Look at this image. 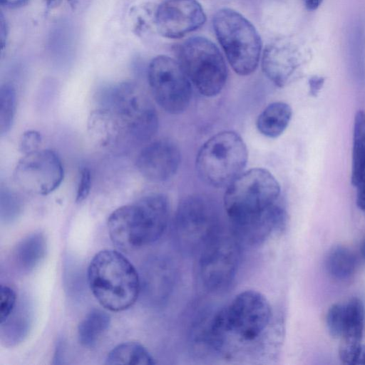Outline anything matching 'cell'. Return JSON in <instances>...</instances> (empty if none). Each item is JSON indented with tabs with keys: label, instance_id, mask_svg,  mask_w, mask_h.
Segmentation results:
<instances>
[{
	"label": "cell",
	"instance_id": "obj_1",
	"mask_svg": "<svg viewBox=\"0 0 365 365\" xmlns=\"http://www.w3.org/2000/svg\"><path fill=\"white\" fill-rule=\"evenodd\" d=\"M167 197L160 193L144 196L136 202L114 210L108 219V230L113 243L130 251L158 240L169 220Z\"/></svg>",
	"mask_w": 365,
	"mask_h": 365
},
{
	"label": "cell",
	"instance_id": "obj_2",
	"mask_svg": "<svg viewBox=\"0 0 365 365\" xmlns=\"http://www.w3.org/2000/svg\"><path fill=\"white\" fill-rule=\"evenodd\" d=\"M272 318V308L260 292L246 290L218 311L209 322L206 340L216 349L222 348L227 336L244 342L258 339L266 330Z\"/></svg>",
	"mask_w": 365,
	"mask_h": 365
},
{
	"label": "cell",
	"instance_id": "obj_3",
	"mask_svg": "<svg viewBox=\"0 0 365 365\" xmlns=\"http://www.w3.org/2000/svg\"><path fill=\"white\" fill-rule=\"evenodd\" d=\"M90 288L106 309L120 312L128 309L140 292V277L120 252L104 250L97 253L88 269Z\"/></svg>",
	"mask_w": 365,
	"mask_h": 365
},
{
	"label": "cell",
	"instance_id": "obj_4",
	"mask_svg": "<svg viewBox=\"0 0 365 365\" xmlns=\"http://www.w3.org/2000/svg\"><path fill=\"white\" fill-rule=\"evenodd\" d=\"M106 108L115 118L123 136L134 144L148 142L156 133L155 108L145 91L135 83L125 81L108 91Z\"/></svg>",
	"mask_w": 365,
	"mask_h": 365
},
{
	"label": "cell",
	"instance_id": "obj_5",
	"mask_svg": "<svg viewBox=\"0 0 365 365\" xmlns=\"http://www.w3.org/2000/svg\"><path fill=\"white\" fill-rule=\"evenodd\" d=\"M213 29L227 61L240 76L253 73L259 63L262 41L253 24L229 8L218 10L212 19Z\"/></svg>",
	"mask_w": 365,
	"mask_h": 365
},
{
	"label": "cell",
	"instance_id": "obj_6",
	"mask_svg": "<svg viewBox=\"0 0 365 365\" xmlns=\"http://www.w3.org/2000/svg\"><path fill=\"white\" fill-rule=\"evenodd\" d=\"M247 158L242 138L234 131H222L209 138L199 150L196 170L207 185L227 187L243 173Z\"/></svg>",
	"mask_w": 365,
	"mask_h": 365
},
{
	"label": "cell",
	"instance_id": "obj_7",
	"mask_svg": "<svg viewBox=\"0 0 365 365\" xmlns=\"http://www.w3.org/2000/svg\"><path fill=\"white\" fill-rule=\"evenodd\" d=\"M280 186L266 169L242 173L227 187L224 206L232 226L252 218L277 203Z\"/></svg>",
	"mask_w": 365,
	"mask_h": 365
},
{
	"label": "cell",
	"instance_id": "obj_8",
	"mask_svg": "<svg viewBox=\"0 0 365 365\" xmlns=\"http://www.w3.org/2000/svg\"><path fill=\"white\" fill-rule=\"evenodd\" d=\"M178 62L190 82L207 97L219 94L227 77L221 52L210 39L195 36L183 42L178 51Z\"/></svg>",
	"mask_w": 365,
	"mask_h": 365
},
{
	"label": "cell",
	"instance_id": "obj_9",
	"mask_svg": "<svg viewBox=\"0 0 365 365\" xmlns=\"http://www.w3.org/2000/svg\"><path fill=\"white\" fill-rule=\"evenodd\" d=\"M219 218L213 202L207 197L192 195L179 203L174 220L178 245L185 252L202 251L219 232Z\"/></svg>",
	"mask_w": 365,
	"mask_h": 365
},
{
	"label": "cell",
	"instance_id": "obj_10",
	"mask_svg": "<svg viewBox=\"0 0 365 365\" xmlns=\"http://www.w3.org/2000/svg\"><path fill=\"white\" fill-rule=\"evenodd\" d=\"M148 80L156 103L170 114H180L189 106L192 89L190 81L178 61L160 55L152 59Z\"/></svg>",
	"mask_w": 365,
	"mask_h": 365
},
{
	"label": "cell",
	"instance_id": "obj_11",
	"mask_svg": "<svg viewBox=\"0 0 365 365\" xmlns=\"http://www.w3.org/2000/svg\"><path fill=\"white\" fill-rule=\"evenodd\" d=\"M237 240L220 232L200 252L199 272L204 287L211 292H220L233 281L239 263Z\"/></svg>",
	"mask_w": 365,
	"mask_h": 365
},
{
	"label": "cell",
	"instance_id": "obj_12",
	"mask_svg": "<svg viewBox=\"0 0 365 365\" xmlns=\"http://www.w3.org/2000/svg\"><path fill=\"white\" fill-rule=\"evenodd\" d=\"M64 171L58 155L48 149L24 155L16 164L14 179L22 190L47 195L56 190L63 180Z\"/></svg>",
	"mask_w": 365,
	"mask_h": 365
},
{
	"label": "cell",
	"instance_id": "obj_13",
	"mask_svg": "<svg viewBox=\"0 0 365 365\" xmlns=\"http://www.w3.org/2000/svg\"><path fill=\"white\" fill-rule=\"evenodd\" d=\"M206 21L195 0H166L158 5L155 30L168 38H180L200 28Z\"/></svg>",
	"mask_w": 365,
	"mask_h": 365
},
{
	"label": "cell",
	"instance_id": "obj_14",
	"mask_svg": "<svg viewBox=\"0 0 365 365\" xmlns=\"http://www.w3.org/2000/svg\"><path fill=\"white\" fill-rule=\"evenodd\" d=\"M180 163L178 147L168 140H158L146 145L136 159L138 172L152 182H163L171 178Z\"/></svg>",
	"mask_w": 365,
	"mask_h": 365
},
{
	"label": "cell",
	"instance_id": "obj_15",
	"mask_svg": "<svg viewBox=\"0 0 365 365\" xmlns=\"http://www.w3.org/2000/svg\"><path fill=\"white\" fill-rule=\"evenodd\" d=\"M346 304L347 318L339 337V356L343 364L354 365L362 346L365 309L363 302L358 298H351Z\"/></svg>",
	"mask_w": 365,
	"mask_h": 365
},
{
	"label": "cell",
	"instance_id": "obj_16",
	"mask_svg": "<svg viewBox=\"0 0 365 365\" xmlns=\"http://www.w3.org/2000/svg\"><path fill=\"white\" fill-rule=\"evenodd\" d=\"M286 220L285 210L275 203L261 214L232 227L236 237L240 240L258 244L263 242L272 231L282 227Z\"/></svg>",
	"mask_w": 365,
	"mask_h": 365
},
{
	"label": "cell",
	"instance_id": "obj_17",
	"mask_svg": "<svg viewBox=\"0 0 365 365\" xmlns=\"http://www.w3.org/2000/svg\"><path fill=\"white\" fill-rule=\"evenodd\" d=\"M165 258L155 257L144 269L140 288L155 302H162L170 294L175 282V271Z\"/></svg>",
	"mask_w": 365,
	"mask_h": 365
},
{
	"label": "cell",
	"instance_id": "obj_18",
	"mask_svg": "<svg viewBox=\"0 0 365 365\" xmlns=\"http://www.w3.org/2000/svg\"><path fill=\"white\" fill-rule=\"evenodd\" d=\"M297 60L286 45L274 43L267 45L262 59V67L267 77L276 86L282 87L292 76Z\"/></svg>",
	"mask_w": 365,
	"mask_h": 365
},
{
	"label": "cell",
	"instance_id": "obj_19",
	"mask_svg": "<svg viewBox=\"0 0 365 365\" xmlns=\"http://www.w3.org/2000/svg\"><path fill=\"white\" fill-rule=\"evenodd\" d=\"M87 130L91 139L103 147L114 145L123 140L115 118L106 107L94 110L90 113Z\"/></svg>",
	"mask_w": 365,
	"mask_h": 365
},
{
	"label": "cell",
	"instance_id": "obj_20",
	"mask_svg": "<svg viewBox=\"0 0 365 365\" xmlns=\"http://www.w3.org/2000/svg\"><path fill=\"white\" fill-rule=\"evenodd\" d=\"M292 115L291 107L282 101L268 105L257 119V128L263 135L275 138L285 130Z\"/></svg>",
	"mask_w": 365,
	"mask_h": 365
},
{
	"label": "cell",
	"instance_id": "obj_21",
	"mask_svg": "<svg viewBox=\"0 0 365 365\" xmlns=\"http://www.w3.org/2000/svg\"><path fill=\"white\" fill-rule=\"evenodd\" d=\"M46 252V242L41 233H33L24 238L16 246L14 258L17 267L29 272L43 260Z\"/></svg>",
	"mask_w": 365,
	"mask_h": 365
},
{
	"label": "cell",
	"instance_id": "obj_22",
	"mask_svg": "<svg viewBox=\"0 0 365 365\" xmlns=\"http://www.w3.org/2000/svg\"><path fill=\"white\" fill-rule=\"evenodd\" d=\"M325 268L332 279L340 282L347 281L355 273L356 258L349 248L335 246L326 257Z\"/></svg>",
	"mask_w": 365,
	"mask_h": 365
},
{
	"label": "cell",
	"instance_id": "obj_23",
	"mask_svg": "<svg viewBox=\"0 0 365 365\" xmlns=\"http://www.w3.org/2000/svg\"><path fill=\"white\" fill-rule=\"evenodd\" d=\"M110 317L105 311L93 309L80 322L78 327V341L86 348L93 347L100 336L108 329Z\"/></svg>",
	"mask_w": 365,
	"mask_h": 365
},
{
	"label": "cell",
	"instance_id": "obj_24",
	"mask_svg": "<svg viewBox=\"0 0 365 365\" xmlns=\"http://www.w3.org/2000/svg\"><path fill=\"white\" fill-rule=\"evenodd\" d=\"M156 362L149 351L140 344L128 341L118 344L108 354L106 364L153 365Z\"/></svg>",
	"mask_w": 365,
	"mask_h": 365
},
{
	"label": "cell",
	"instance_id": "obj_25",
	"mask_svg": "<svg viewBox=\"0 0 365 365\" xmlns=\"http://www.w3.org/2000/svg\"><path fill=\"white\" fill-rule=\"evenodd\" d=\"M365 168V113L359 110L354 119L351 184L356 186Z\"/></svg>",
	"mask_w": 365,
	"mask_h": 365
},
{
	"label": "cell",
	"instance_id": "obj_26",
	"mask_svg": "<svg viewBox=\"0 0 365 365\" xmlns=\"http://www.w3.org/2000/svg\"><path fill=\"white\" fill-rule=\"evenodd\" d=\"M158 5L143 3L134 6L130 12L133 31L140 36L155 29V14Z\"/></svg>",
	"mask_w": 365,
	"mask_h": 365
},
{
	"label": "cell",
	"instance_id": "obj_27",
	"mask_svg": "<svg viewBox=\"0 0 365 365\" xmlns=\"http://www.w3.org/2000/svg\"><path fill=\"white\" fill-rule=\"evenodd\" d=\"M16 111V91L14 86L6 83L0 88V134L10 130Z\"/></svg>",
	"mask_w": 365,
	"mask_h": 365
},
{
	"label": "cell",
	"instance_id": "obj_28",
	"mask_svg": "<svg viewBox=\"0 0 365 365\" xmlns=\"http://www.w3.org/2000/svg\"><path fill=\"white\" fill-rule=\"evenodd\" d=\"M347 317L346 303L333 304L327 314V327L329 334L335 339H339L344 329Z\"/></svg>",
	"mask_w": 365,
	"mask_h": 365
},
{
	"label": "cell",
	"instance_id": "obj_29",
	"mask_svg": "<svg viewBox=\"0 0 365 365\" xmlns=\"http://www.w3.org/2000/svg\"><path fill=\"white\" fill-rule=\"evenodd\" d=\"M21 205L16 196L6 191L1 192V218L5 222L14 220L20 212Z\"/></svg>",
	"mask_w": 365,
	"mask_h": 365
},
{
	"label": "cell",
	"instance_id": "obj_30",
	"mask_svg": "<svg viewBox=\"0 0 365 365\" xmlns=\"http://www.w3.org/2000/svg\"><path fill=\"white\" fill-rule=\"evenodd\" d=\"M0 322H4L12 314L16 305V294L6 285L1 286Z\"/></svg>",
	"mask_w": 365,
	"mask_h": 365
},
{
	"label": "cell",
	"instance_id": "obj_31",
	"mask_svg": "<svg viewBox=\"0 0 365 365\" xmlns=\"http://www.w3.org/2000/svg\"><path fill=\"white\" fill-rule=\"evenodd\" d=\"M42 142L41 133L31 130L24 132L20 139L19 150L24 155L39 150Z\"/></svg>",
	"mask_w": 365,
	"mask_h": 365
},
{
	"label": "cell",
	"instance_id": "obj_32",
	"mask_svg": "<svg viewBox=\"0 0 365 365\" xmlns=\"http://www.w3.org/2000/svg\"><path fill=\"white\" fill-rule=\"evenodd\" d=\"M91 187V175L88 168L81 170L80 178L77 187L76 201L83 202L88 196Z\"/></svg>",
	"mask_w": 365,
	"mask_h": 365
},
{
	"label": "cell",
	"instance_id": "obj_33",
	"mask_svg": "<svg viewBox=\"0 0 365 365\" xmlns=\"http://www.w3.org/2000/svg\"><path fill=\"white\" fill-rule=\"evenodd\" d=\"M324 83V78L321 76H314L309 80V94L312 96H317L322 89Z\"/></svg>",
	"mask_w": 365,
	"mask_h": 365
},
{
	"label": "cell",
	"instance_id": "obj_34",
	"mask_svg": "<svg viewBox=\"0 0 365 365\" xmlns=\"http://www.w3.org/2000/svg\"><path fill=\"white\" fill-rule=\"evenodd\" d=\"M63 344L62 341H59L56 344V351L53 357L54 364H61L63 362Z\"/></svg>",
	"mask_w": 365,
	"mask_h": 365
},
{
	"label": "cell",
	"instance_id": "obj_35",
	"mask_svg": "<svg viewBox=\"0 0 365 365\" xmlns=\"http://www.w3.org/2000/svg\"><path fill=\"white\" fill-rule=\"evenodd\" d=\"M0 22H1V26H0V28H1V31H0V34H1V47L3 48L4 46H5V43H6V39L7 38L8 27H7L6 22L5 19H4L2 13L1 14Z\"/></svg>",
	"mask_w": 365,
	"mask_h": 365
},
{
	"label": "cell",
	"instance_id": "obj_36",
	"mask_svg": "<svg viewBox=\"0 0 365 365\" xmlns=\"http://www.w3.org/2000/svg\"><path fill=\"white\" fill-rule=\"evenodd\" d=\"M28 0H0L1 4L9 8H16L24 5Z\"/></svg>",
	"mask_w": 365,
	"mask_h": 365
},
{
	"label": "cell",
	"instance_id": "obj_37",
	"mask_svg": "<svg viewBox=\"0 0 365 365\" xmlns=\"http://www.w3.org/2000/svg\"><path fill=\"white\" fill-rule=\"evenodd\" d=\"M304 6L309 11L316 10L322 4L323 0H302Z\"/></svg>",
	"mask_w": 365,
	"mask_h": 365
},
{
	"label": "cell",
	"instance_id": "obj_38",
	"mask_svg": "<svg viewBox=\"0 0 365 365\" xmlns=\"http://www.w3.org/2000/svg\"><path fill=\"white\" fill-rule=\"evenodd\" d=\"M354 364H365V345H362Z\"/></svg>",
	"mask_w": 365,
	"mask_h": 365
},
{
	"label": "cell",
	"instance_id": "obj_39",
	"mask_svg": "<svg viewBox=\"0 0 365 365\" xmlns=\"http://www.w3.org/2000/svg\"><path fill=\"white\" fill-rule=\"evenodd\" d=\"M63 0H45L48 9H55L58 7Z\"/></svg>",
	"mask_w": 365,
	"mask_h": 365
},
{
	"label": "cell",
	"instance_id": "obj_40",
	"mask_svg": "<svg viewBox=\"0 0 365 365\" xmlns=\"http://www.w3.org/2000/svg\"><path fill=\"white\" fill-rule=\"evenodd\" d=\"M362 253H363V255H364V257L365 258V241H364V245H363Z\"/></svg>",
	"mask_w": 365,
	"mask_h": 365
}]
</instances>
